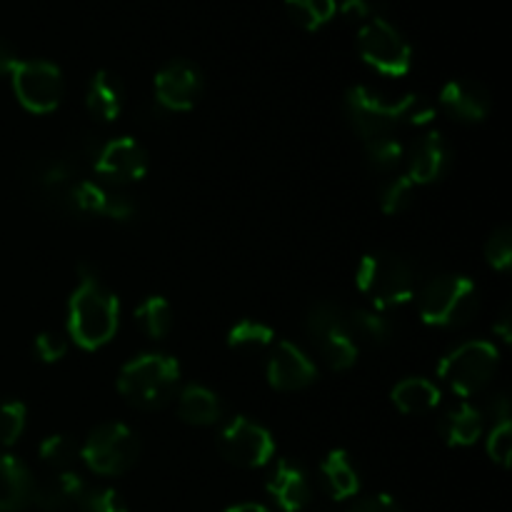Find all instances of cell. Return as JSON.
<instances>
[{"mask_svg":"<svg viewBox=\"0 0 512 512\" xmlns=\"http://www.w3.org/2000/svg\"><path fill=\"white\" fill-rule=\"evenodd\" d=\"M345 110L353 128L363 135L365 143L380 138H395L405 125H425L435 118L433 105L418 95H405L400 100H388L365 85H353L345 93Z\"/></svg>","mask_w":512,"mask_h":512,"instance_id":"cell-1","label":"cell"},{"mask_svg":"<svg viewBox=\"0 0 512 512\" xmlns=\"http://www.w3.org/2000/svg\"><path fill=\"white\" fill-rule=\"evenodd\" d=\"M120 323V303L98 275L80 268V280L70 295L68 333L83 350H98L115 338Z\"/></svg>","mask_w":512,"mask_h":512,"instance_id":"cell-2","label":"cell"},{"mask_svg":"<svg viewBox=\"0 0 512 512\" xmlns=\"http://www.w3.org/2000/svg\"><path fill=\"white\" fill-rule=\"evenodd\" d=\"M180 383V365L170 355L148 353L130 360L118 375V390L140 410H160L173 400Z\"/></svg>","mask_w":512,"mask_h":512,"instance_id":"cell-3","label":"cell"},{"mask_svg":"<svg viewBox=\"0 0 512 512\" xmlns=\"http://www.w3.org/2000/svg\"><path fill=\"white\" fill-rule=\"evenodd\" d=\"M355 280L365 298L380 310L400 308L415 298V273L393 253L365 255L355 270Z\"/></svg>","mask_w":512,"mask_h":512,"instance_id":"cell-4","label":"cell"},{"mask_svg":"<svg viewBox=\"0 0 512 512\" xmlns=\"http://www.w3.org/2000/svg\"><path fill=\"white\" fill-rule=\"evenodd\" d=\"M478 313V288L465 275H440L420 295V318L433 328H458Z\"/></svg>","mask_w":512,"mask_h":512,"instance_id":"cell-5","label":"cell"},{"mask_svg":"<svg viewBox=\"0 0 512 512\" xmlns=\"http://www.w3.org/2000/svg\"><path fill=\"white\" fill-rule=\"evenodd\" d=\"M498 348L488 340H470L438 363V378L460 398L480 393L498 370Z\"/></svg>","mask_w":512,"mask_h":512,"instance_id":"cell-6","label":"cell"},{"mask_svg":"<svg viewBox=\"0 0 512 512\" xmlns=\"http://www.w3.org/2000/svg\"><path fill=\"white\" fill-rule=\"evenodd\" d=\"M80 458L98 475H123L138 463L140 440L128 425H98L80 448Z\"/></svg>","mask_w":512,"mask_h":512,"instance_id":"cell-7","label":"cell"},{"mask_svg":"<svg viewBox=\"0 0 512 512\" xmlns=\"http://www.w3.org/2000/svg\"><path fill=\"white\" fill-rule=\"evenodd\" d=\"M358 50L365 63L378 73L400 78L413 65V50L393 23H388L380 15L365 20L358 30Z\"/></svg>","mask_w":512,"mask_h":512,"instance_id":"cell-8","label":"cell"},{"mask_svg":"<svg viewBox=\"0 0 512 512\" xmlns=\"http://www.w3.org/2000/svg\"><path fill=\"white\" fill-rule=\"evenodd\" d=\"M305 328L318 345L328 368L338 370V373L353 368L358 360V345L350 338L348 325H345V310L340 305L328 303V300L315 303L305 318Z\"/></svg>","mask_w":512,"mask_h":512,"instance_id":"cell-9","label":"cell"},{"mask_svg":"<svg viewBox=\"0 0 512 512\" xmlns=\"http://www.w3.org/2000/svg\"><path fill=\"white\" fill-rule=\"evenodd\" d=\"M13 90L30 113H53L60 105L65 93L63 73L55 63L48 60H20L13 70Z\"/></svg>","mask_w":512,"mask_h":512,"instance_id":"cell-10","label":"cell"},{"mask_svg":"<svg viewBox=\"0 0 512 512\" xmlns=\"http://www.w3.org/2000/svg\"><path fill=\"white\" fill-rule=\"evenodd\" d=\"M218 448L223 458L238 468H263L273 460L275 440L263 425L240 415L225 425L218 438Z\"/></svg>","mask_w":512,"mask_h":512,"instance_id":"cell-11","label":"cell"},{"mask_svg":"<svg viewBox=\"0 0 512 512\" xmlns=\"http://www.w3.org/2000/svg\"><path fill=\"white\" fill-rule=\"evenodd\" d=\"M203 95V73L188 60H173L155 75V98L163 108L185 113Z\"/></svg>","mask_w":512,"mask_h":512,"instance_id":"cell-12","label":"cell"},{"mask_svg":"<svg viewBox=\"0 0 512 512\" xmlns=\"http://www.w3.org/2000/svg\"><path fill=\"white\" fill-rule=\"evenodd\" d=\"M95 173L110 183H135L148 173V155L133 138H115L95 155Z\"/></svg>","mask_w":512,"mask_h":512,"instance_id":"cell-13","label":"cell"},{"mask_svg":"<svg viewBox=\"0 0 512 512\" xmlns=\"http://www.w3.org/2000/svg\"><path fill=\"white\" fill-rule=\"evenodd\" d=\"M318 378V368L313 360L293 343H275L268 360V383L275 390L293 393V390L308 388Z\"/></svg>","mask_w":512,"mask_h":512,"instance_id":"cell-14","label":"cell"},{"mask_svg":"<svg viewBox=\"0 0 512 512\" xmlns=\"http://www.w3.org/2000/svg\"><path fill=\"white\" fill-rule=\"evenodd\" d=\"M268 493L283 512H300L308 508L313 490L305 470L293 460H278L268 478Z\"/></svg>","mask_w":512,"mask_h":512,"instance_id":"cell-15","label":"cell"},{"mask_svg":"<svg viewBox=\"0 0 512 512\" xmlns=\"http://www.w3.org/2000/svg\"><path fill=\"white\" fill-rule=\"evenodd\" d=\"M440 105L460 123H483L490 113V95L475 80H450L440 90Z\"/></svg>","mask_w":512,"mask_h":512,"instance_id":"cell-16","label":"cell"},{"mask_svg":"<svg viewBox=\"0 0 512 512\" xmlns=\"http://www.w3.org/2000/svg\"><path fill=\"white\" fill-rule=\"evenodd\" d=\"M450 165V150L448 143L440 133H425L418 143L413 145V153H410V170L408 178L415 185H428L435 183L445 175Z\"/></svg>","mask_w":512,"mask_h":512,"instance_id":"cell-17","label":"cell"},{"mask_svg":"<svg viewBox=\"0 0 512 512\" xmlns=\"http://www.w3.org/2000/svg\"><path fill=\"white\" fill-rule=\"evenodd\" d=\"M85 493V483L73 470H58L48 480L35 485L33 503L43 512H70L78 508Z\"/></svg>","mask_w":512,"mask_h":512,"instance_id":"cell-18","label":"cell"},{"mask_svg":"<svg viewBox=\"0 0 512 512\" xmlns=\"http://www.w3.org/2000/svg\"><path fill=\"white\" fill-rule=\"evenodd\" d=\"M35 480L23 460L0 455V512H20L33 503Z\"/></svg>","mask_w":512,"mask_h":512,"instance_id":"cell-19","label":"cell"},{"mask_svg":"<svg viewBox=\"0 0 512 512\" xmlns=\"http://www.w3.org/2000/svg\"><path fill=\"white\" fill-rule=\"evenodd\" d=\"M123 103L125 93L118 75H113L110 70H98L90 78L88 93H85V105L90 113L100 120H115L123 110Z\"/></svg>","mask_w":512,"mask_h":512,"instance_id":"cell-20","label":"cell"},{"mask_svg":"<svg viewBox=\"0 0 512 512\" xmlns=\"http://www.w3.org/2000/svg\"><path fill=\"white\" fill-rule=\"evenodd\" d=\"M320 478H323L325 490L333 500L355 498L360 490V475L355 465L350 463V455L345 450L328 453V458L320 463Z\"/></svg>","mask_w":512,"mask_h":512,"instance_id":"cell-21","label":"cell"},{"mask_svg":"<svg viewBox=\"0 0 512 512\" xmlns=\"http://www.w3.org/2000/svg\"><path fill=\"white\" fill-rule=\"evenodd\" d=\"M178 415L190 425H213L223 418V403L213 390L188 385L178 398Z\"/></svg>","mask_w":512,"mask_h":512,"instance_id":"cell-22","label":"cell"},{"mask_svg":"<svg viewBox=\"0 0 512 512\" xmlns=\"http://www.w3.org/2000/svg\"><path fill=\"white\" fill-rule=\"evenodd\" d=\"M445 443L453 448H468L483 435V413L468 403H460L458 408L448 410L440 425Z\"/></svg>","mask_w":512,"mask_h":512,"instance_id":"cell-23","label":"cell"},{"mask_svg":"<svg viewBox=\"0 0 512 512\" xmlns=\"http://www.w3.org/2000/svg\"><path fill=\"white\" fill-rule=\"evenodd\" d=\"M393 403L405 415H425L440 403V388L425 378H405L393 388Z\"/></svg>","mask_w":512,"mask_h":512,"instance_id":"cell-24","label":"cell"},{"mask_svg":"<svg viewBox=\"0 0 512 512\" xmlns=\"http://www.w3.org/2000/svg\"><path fill=\"white\" fill-rule=\"evenodd\" d=\"M345 325H348L350 338L355 340V345H370V348H380L390 340L393 328H390L388 320L378 313H370V310H350L345 313Z\"/></svg>","mask_w":512,"mask_h":512,"instance_id":"cell-25","label":"cell"},{"mask_svg":"<svg viewBox=\"0 0 512 512\" xmlns=\"http://www.w3.org/2000/svg\"><path fill=\"white\" fill-rule=\"evenodd\" d=\"M135 320H138L140 330L148 338L163 340L170 333V328H173V310H170L168 300L160 298V295H153V298H145L135 308Z\"/></svg>","mask_w":512,"mask_h":512,"instance_id":"cell-26","label":"cell"},{"mask_svg":"<svg viewBox=\"0 0 512 512\" xmlns=\"http://www.w3.org/2000/svg\"><path fill=\"white\" fill-rule=\"evenodd\" d=\"M285 10L293 23L303 30H318L338 10L335 0H285Z\"/></svg>","mask_w":512,"mask_h":512,"instance_id":"cell-27","label":"cell"},{"mask_svg":"<svg viewBox=\"0 0 512 512\" xmlns=\"http://www.w3.org/2000/svg\"><path fill=\"white\" fill-rule=\"evenodd\" d=\"M275 340V333L270 325L260 323V320H240L230 328L228 345L233 350H245V353H255V350L270 348Z\"/></svg>","mask_w":512,"mask_h":512,"instance_id":"cell-28","label":"cell"},{"mask_svg":"<svg viewBox=\"0 0 512 512\" xmlns=\"http://www.w3.org/2000/svg\"><path fill=\"white\" fill-rule=\"evenodd\" d=\"M110 198H113V193L108 188H103V185L93 183V180H78L68 190L70 208H75L78 213L105 215L108 213Z\"/></svg>","mask_w":512,"mask_h":512,"instance_id":"cell-29","label":"cell"},{"mask_svg":"<svg viewBox=\"0 0 512 512\" xmlns=\"http://www.w3.org/2000/svg\"><path fill=\"white\" fill-rule=\"evenodd\" d=\"M80 458V448L68 435H50L40 443V460L55 470H70V465Z\"/></svg>","mask_w":512,"mask_h":512,"instance_id":"cell-30","label":"cell"},{"mask_svg":"<svg viewBox=\"0 0 512 512\" xmlns=\"http://www.w3.org/2000/svg\"><path fill=\"white\" fill-rule=\"evenodd\" d=\"M415 183L408 178V175H395L388 185H385L383 195H380V205H383V213L395 215L403 213V210L410 208L413 203Z\"/></svg>","mask_w":512,"mask_h":512,"instance_id":"cell-31","label":"cell"},{"mask_svg":"<svg viewBox=\"0 0 512 512\" xmlns=\"http://www.w3.org/2000/svg\"><path fill=\"white\" fill-rule=\"evenodd\" d=\"M28 410L20 400H5L0 403V445H13L25 430Z\"/></svg>","mask_w":512,"mask_h":512,"instance_id":"cell-32","label":"cell"},{"mask_svg":"<svg viewBox=\"0 0 512 512\" xmlns=\"http://www.w3.org/2000/svg\"><path fill=\"white\" fill-rule=\"evenodd\" d=\"M365 150H368V160L378 170L398 168V165L403 163V158H405L403 143H400L398 138L370 140V143H365Z\"/></svg>","mask_w":512,"mask_h":512,"instance_id":"cell-33","label":"cell"},{"mask_svg":"<svg viewBox=\"0 0 512 512\" xmlns=\"http://www.w3.org/2000/svg\"><path fill=\"white\" fill-rule=\"evenodd\" d=\"M488 455L500 468H508L512 455V423L510 418H498L488 435Z\"/></svg>","mask_w":512,"mask_h":512,"instance_id":"cell-34","label":"cell"},{"mask_svg":"<svg viewBox=\"0 0 512 512\" xmlns=\"http://www.w3.org/2000/svg\"><path fill=\"white\" fill-rule=\"evenodd\" d=\"M485 258H488V263L493 265L495 270H500V273H505V270L510 268V263H512V233H510L508 225L493 230V235H490L488 243H485Z\"/></svg>","mask_w":512,"mask_h":512,"instance_id":"cell-35","label":"cell"},{"mask_svg":"<svg viewBox=\"0 0 512 512\" xmlns=\"http://www.w3.org/2000/svg\"><path fill=\"white\" fill-rule=\"evenodd\" d=\"M75 510L78 512H128L125 510V503L120 500V495L110 488L85 490Z\"/></svg>","mask_w":512,"mask_h":512,"instance_id":"cell-36","label":"cell"},{"mask_svg":"<svg viewBox=\"0 0 512 512\" xmlns=\"http://www.w3.org/2000/svg\"><path fill=\"white\" fill-rule=\"evenodd\" d=\"M68 353V340L58 333H40L35 338V355H38L43 363H58L60 358H65Z\"/></svg>","mask_w":512,"mask_h":512,"instance_id":"cell-37","label":"cell"},{"mask_svg":"<svg viewBox=\"0 0 512 512\" xmlns=\"http://www.w3.org/2000/svg\"><path fill=\"white\" fill-rule=\"evenodd\" d=\"M348 512H403V510H400V505L395 503L390 495L378 493V495H368V498L358 500V503H355Z\"/></svg>","mask_w":512,"mask_h":512,"instance_id":"cell-38","label":"cell"},{"mask_svg":"<svg viewBox=\"0 0 512 512\" xmlns=\"http://www.w3.org/2000/svg\"><path fill=\"white\" fill-rule=\"evenodd\" d=\"M340 13H343L345 20H350V23H358V25H363L365 20H370L373 15H378L368 0H345V3L340 5Z\"/></svg>","mask_w":512,"mask_h":512,"instance_id":"cell-39","label":"cell"},{"mask_svg":"<svg viewBox=\"0 0 512 512\" xmlns=\"http://www.w3.org/2000/svg\"><path fill=\"white\" fill-rule=\"evenodd\" d=\"M20 58L15 55L13 45L0 40V75H13V70L18 68Z\"/></svg>","mask_w":512,"mask_h":512,"instance_id":"cell-40","label":"cell"},{"mask_svg":"<svg viewBox=\"0 0 512 512\" xmlns=\"http://www.w3.org/2000/svg\"><path fill=\"white\" fill-rule=\"evenodd\" d=\"M493 330H495V333H498V338L503 340V343H510V338H512V330H510V308H505L503 313H500L498 323L493 325Z\"/></svg>","mask_w":512,"mask_h":512,"instance_id":"cell-41","label":"cell"},{"mask_svg":"<svg viewBox=\"0 0 512 512\" xmlns=\"http://www.w3.org/2000/svg\"><path fill=\"white\" fill-rule=\"evenodd\" d=\"M225 512H273V510L263 508V505H255V503H243V505H235V508H230Z\"/></svg>","mask_w":512,"mask_h":512,"instance_id":"cell-42","label":"cell"}]
</instances>
